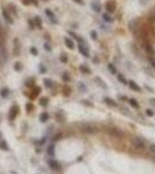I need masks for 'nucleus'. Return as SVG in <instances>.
Listing matches in <instances>:
<instances>
[{"label":"nucleus","instance_id":"1","mask_svg":"<svg viewBox=\"0 0 155 174\" xmlns=\"http://www.w3.org/2000/svg\"><path fill=\"white\" fill-rule=\"evenodd\" d=\"M81 130L84 134H95L97 131V127L91 123H83L81 124Z\"/></svg>","mask_w":155,"mask_h":174},{"label":"nucleus","instance_id":"2","mask_svg":"<svg viewBox=\"0 0 155 174\" xmlns=\"http://www.w3.org/2000/svg\"><path fill=\"white\" fill-rule=\"evenodd\" d=\"M108 134L111 135L112 137H116V138H123L124 137V134L122 132V130H119L115 127H110L108 129Z\"/></svg>","mask_w":155,"mask_h":174},{"label":"nucleus","instance_id":"3","mask_svg":"<svg viewBox=\"0 0 155 174\" xmlns=\"http://www.w3.org/2000/svg\"><path fill=\"white\" fill-rule=\"evenodd\" d=\"M131 143H132V145L136 147V149H138V150H143V149H145V143H143L142 139H140V138H133V139L131 141Z\"/></svg>","mask_w":155,"mask_h":174},{"label":"nucleus","instance_id":"4","mask_svg":"<svg viewBox=\"0 0 155 174\" xmlns=\"http://www.w3.org/2000/svg\"><path fill=\"white\" fill-rule=\"evenodd\" d=\"M19 112H20L19 107H18V106H13V107L11 108V110H9V115H8V118H9L11 121L15 120V117H16V115L19 114Z\"/></svg>","mask_w":155,"mask_h":174},{"label":"nucleus","instance_id":"5","mask_svg":"<svg viewBox=\"0 0 155 174\" xmlns=\"http://www.w3.org/2000/svg\"><path fill=\"white\" fill-rule=\"evenodd\" d=\"M48 164H49L50 168H52L53 171H59L60 169V164H59L58 161H56L54 159H49Z\"/></svg>","mask_w":155,"mask_h":174},{"label":"nucleus","instance_id":"6","mask_svg":"<svg viewBox=\"0 0 155 174\" xmlns=\"http://www.w3.org/2000/svg\"><path fill=\"white\" fill-rule=\"evenodd\" d=\"M105 8H107V11H108L109 13L115 12V9H116V2H115L113 0H109V1L105 4Z\"/></svg>","mask_w":155,"mask_h":174},{"label":"nucleus","instance_id":"7","mask_svg":"<svg viewBox=\"0 0 155 174\" xmlns=\"http://www.w3.org/2000/svg\"><path fill=\"white\" fill-rule=\"evenodd\" d=\"M103 101L108 106H110V107H117V106H118V103H117L116 101L113 100V99H111V98H109V96H104Z\"/></svg>","mask_w":155,"mask_h":174},{"label":"nucleus","instance_id":"8","mask_svg":"<svg viewBox=\"0 0 155 174\" xmlns=\"http://www.w3.org/2000/svg\"><path fill=\"white\" fill-rule=\"evenodd\" d=\"M91 8L95 11V12H101V4L98 2V1H93L91 2Z\"/></svg>","mask_w":155,"mask_h":174},{"label":"nucleus","instance_id":"9","mask_svg":"<svg viewBox=\"0 0 155 174\" xmlns=\"http://www.w3.org/2000/svg\"><path fill=\"white\" fill-rule=\"evenodd\" d=\"M129 86H130V88H131V89H133V91H136V92H140V91H141V88L138 86V84H136L134 81H130Z\"/></svg>","mask_w":155,"mask_h":174},{"label":"nucleus","instance_id":"10","mask_svg":"<svg viewBox=\"0 0 155 174\" xmlns=\"http://www.w3.org/2000/svg\"><path fill=\"white\" fill-rule=\"evenodd\" d=\"M79 51L83 55L84 57H89V52H88V50H87V49H86L82 44H80V45H79Z\"/></svg>","mask_w":155,"mask_h":174},{"label":"nucleus","instance_id":"11","mask_svg":"<svg viewBox=\"0 0 155 174\" xmlns=\"http://www.w3.org/2000/svg\"><path fill=\"white\" fill-rule=\"evenodd\" d=\"M45 14L49 16V18H50V20H51L53 23H56V22H57V20H56V16L53 15V13H52L50 9H45Z\"/></svg>","mask_w":155,"mask_h":174},{"label":"nucleus","instance_id":"12","mask_svg":"<svg viewBox=\"0 0 155 174\" xmlns=\"http://www.w3.org/2000/svg\"><path fill=\"white\" fill-rule=\"evenodd\" d=\"M48 120H49V114H48L46 112L42 113V114H41V116H39V121H41L42 123H45Z\"/></svg>","mask_w":155,"mask_h":174},{"label":"nucleus","instance_id":"13","mask_svg":"<svg viewBox=\"0 0 155 174\" xmlns=\"http://www.w3.org/2000/svg\"><path fill=\"white\" fill-rule=\"evenodd\" d=\"M65 44L70 48V49H73V48H74V43H73V41H72L71 38H68V37H65Z\"/></svg>","mask_w":155,"mask_h":174},{"label":"nucleus","instance_id":"14","mask_svg":"<svg viewBox=\"0 0 155 174\" xmlns=\"http://www.w3.org/2000/svg\"><path fill=\"white\" fill-rule=\"evenodd\" d=\"M0 149L4 150V151H8V150H9V147H8V145H7L6 141H4V139L0 141Z\"/></svg>","mask_w":155,"mask_h":174},{"label":"nucleus","instance_id":"15","mask_svg":"<svg viewBox=\"0 0 155 174\" xmlns=\"http://www.w3.org/2000/svg\"><path fill=\"white\" fill-rule=\"evenodd\" d=\"M2 15H4V18L6 19V21H8L9 23H12L13 22V20H12V18H11V15L7 13V11L6 9H2Z\"/></svg>","mask_w":155,"mask_h":174},{"label":"nucleus","instance_id":"16","mask_svg":"<svg viewBox=\"0 0 155 174\" xmlns=\"http://www.w3.org/2000/svg\"><path fill=\"white\" fill-rule=\"evenodd\" d=\"M80 70H81V72H83L86 74H90V68L88 66H86V65H80Z\"/></svg>","mask_w":155,"mask_h":174},{"label":"nucleus","instance_id":"17","mask_svg":"<svg viewBox=\"0 0 155 174\" xmlns=\"http://www.w3.org/2000/svg\"><path fill=\"white\" fill-rule=\"evenodd\" d=\"M8 94H9V89H8L7 87L2 88V89L0 91V95H1L2 98H7V96H8Z\"/></svg>","mask_w":155,"mask_h":174},{"label":"nucleus","instance_id":"18","mask_svg":"<svg viewBox=\"0 0 155 174\" xmlns=\"http://www.w3.org/2000/svg\"><path fill=\"white\" fill-rule=\"evenodd\" d=\"M19 52H20V48H19V45H18V40L15 38V40H14V55L18 56Z\"/></svg>","mask_w":155,"mask_h":174},{"label":"nucleus","instance_id":"19","mask_svg":"<svg viewBox=\"0 0 155 174\" xmlns=\"http://www.w3.org/2000/svg\"><path fill=\"white\" fill-rule=\"evenodd\" d=\"M48 154L50 155V157H53L54 155V145L51 144L50 146L48 147Z\"/></svg>","mask_w":155,"mask_h":174},{"label":"nucleus","instance_id":"20","mask_svg":"<svg viewBox=\"0 0 155 174\" xmlns=\"http://www.w3.org/2000/svg\"><path fill=\"white\" fill-rule=\"evenodd\" d=\"M129 101H130V105H131L133 108H136V109L139 108V103L137 102V100H134V99H130Z\"/></svg>","mask_w":155,"mask_h":174},{"label":"nucleus","instance_id":"21","mask_svg":"<svg viewBox=\"0 0 155 174\" xmlns=\"http://www.w3.org/2000/svg\"><path fill=\"white\" fill-rule=\"evenodd\" d=\"M117 78H118V80L120 81L122 84H124V85L127 84V81H126V79H125V77H124L123 74H117Z\"/></svg>","mask_w":155,"mask_h":174},{"label":"nucleus","instance_id":"22","mask_svg":"<svg viewBox=\"0 0 155 174\" xmlns=\"http://www.w3.org/2000/svg\"><path fill=\"white\" fill-rule=\"evenodd\" d=\"M145 49L147 50V52H148L149 55H154V49H153V47H152L150 44H146Z\"/></svg>","mask_w":155,"mask_h":174},{"label":"nucleus","instance_id":"23","mask_svg":"<svg viewBox=\"0 0 155 174\" xmlns=\"http://www.w3.org/2000/svg\"><path fill=\"white\" fill-rule=\"evenodd\" d=\"M0 57L2 58V60L6 59V52H5V49L2 45H0Z\"/></svg>","mask_w":155,"mask_h":174},{"label":"nucleus","instance_id":"24","mask_svg":"<svg viewBox=\"0 0 155 174\" xmlns=\"http://www.w3.org/2000/svg\"><path fill=\"white\" fill-rule=\"evenodd\" d=\"M48 102H49V99H48V98H42V99L39 100V103H41V106H43V107L48 106Z\"/></svg>","mask_w":155,"mask_h":174},{"label":"nucleus","instance_id":"25","mask_svg":"<svg viewBox=\"0 0 155 174\" xmlns=\"http://www.w3.org/2000/svg\"><path fill=\"white\" fill-rule=\"evenodd\" d=\"M44 84H45V86L48 88L52 87V80H50V79H44Z\"/></svg>","mask_w":155,"mask_h":174},{"label":"nucleus","instance_id":"26","mask_svg":"<svg viewBox=\"0 0 155 174\" xmlns=\"http://www.w3.org/2000/svg\"><path fill=\"white\" fill-rule=\"evenodd\" d=\"M14 70H15V71H20V70H22V64H21V63H15V65H14Z\"/></svg>","mask_w":155,"mask_h":174},{"label":"nucleus","instance_id":"27","mask_svg":"<svg viewBox=\"0 0 155 174\" xmlns=\"http://www.w3.org/2000/svg\"><path fill=\"white\" fill-rule=\"evenodd\" d=\"M108 67H109V70H110V71H111V73H112V74H115V73H116V72H117L116 67L113 66L112 64H109V65H108Z\"/></svg>","mask_w":155,"mask_h":174},{"label":"nucleus","instance_id":"28","mask_svg":"<svg viewBox=\"0 0 155 174\" xmlns=\"http://www.w3.org/2000/svg\"><path fill=\"white\" fill-rule=\"evenodd\" d=\"M35 21H36V25L38 26V28L42 27V20H41V18H39V16L35 18Z\"/></svg>","mask_w":155,"mask_h":174},{"label":"nucleus","instance_id":"29","mask_svg":"<svg viewBox=\"0 0 155 174\" xmlns=\"http://www.w3.org/2000/svg\"><path fill=\"white\" fill-rule=\"evenodd\" d=\"M146 115L149 116V117L154 116V110H153V109H147V110H146Z\"/></svg>","mask_w":155,"mask_h":174},{"label":"nucleus","instance_id":"30","mask_svg":"<svg viewBox=\"0 0 155 174\" xmlns=\"http://www.w3.org/2000/svg\"><path fill=\"white\" fill-rule=\"evenodd\" d=\"M103 20H104V21H107V22H111V21H112V19L110 18L108 14H103Z\"/></svg>","mask_w":155,"mask_h":174},{"label":"nucleus","instance_id":"31","mask_svg":"<svg viewBox=\"0 0 155 174\" xmlns=\"http://www.w3.org/2000/svg\"><path fill=\"white\" fill-rule=\"evenodd\" d=\"M90 36H91V38H93V40H96V38H97L96 31H95V30H91V31H90Z\"/></svg>","mask_w":155,"mask_h":174},{"label":"nucleus","instance_id":"32","mask_svg":"<svg viewBox=\"0 0 155 174\" xmlns=\"http://www.w3.org/2000/svg\"><path fill=\"white\" fill-rule=\"evenodd\" d=\"M148 21H150V22H154L155 21V13H153V14H150L148 16Z\"/></svg>","mask_w":155,"mask_h":174},{"label":"nucleus","instance_id":"33","mask_svg":"<svg viewBox=\"0 0 155 174\" xmlns=\"http://www.w3.org/2000/svg\"><path fill=\"white\" fill-rule=\"evenodd\" d=\"M60 60H61L63 63H66V62H67V57H66V55H61V56H60Z\"/></svg>","mask_w":155,"mask_h":174},{"label":"nucleus","instance_id":"34","mask_svg":"<svg viewBox=\"0 0 155 174\" xmlns=\"http://www.w3.org/2000/svg\"><path fill=\"white\" fill-rule=\"evenodd\" d=\"M63 79H64L65 81H70V79H71V78H70V75H68L67 73H64V75H63Z\"/></svg>","mask_w":155,"mask_h":174},{"label":"nucleus","instance_id":"35","mask_svg":"<svg viewBox=\"0 0 155 174\" xmlns=\"http://www.w3.org/2000/svg\"><path fill=\"white\" fill-rule=\"evenodd\" d=\"M30 52H31L32 55H35V56H37V50H36V48L32 47L31 49H30Z\"/></svg>","mask_w":155,"mask_h":174},{"label":"nucleus","instance_id":"36","mask_svg":"<svg viewBox=\"0 0 155 174\" xmlns=\"http://www.w3.org/2000/svg\"><path fill=\"white\" fill-rule=\"evenodd\" d=\"M83 105H86V106H89V107H93V105L91 103H89V101H87V100H82L81 101Z\"/></svg>","mask_w":155,"mask_h":174},{"label":"nucleus","instance_id":"37","mask_svg":"<svg viewBox=\"0 0 155 174\" xmlns=\"http://www.w3.org/2000/svg\"><path fill=\"white\" fill-rule=\"evenodd\" d=\"M60 138H61V135L59 134V135H57V136H54V137H53V141H54V142H56V141H59Z\"/></svg>","mask_w":155,"mask_h":174},{"label":"nucleus","instance_id":"38","mask_svg":"<svg viewBox=\"0 0 155 174\" xmlns=\"http://www.w3.org/2000/svg\"><path fill=\"white\" fill-rule=\"evenodd\" d=\"M150 151L153 152V153H155V144L153 143V144H150Z\"/></svg>","mask_w":155,"mask_h":174},{"label":"nucleus","instance_id":"39","mask_svg":"<svg viewBox=\"0 0 155 174\" xmlns=\"http://www.w3.org/2000/svg\"><path fill=\"white\" fill-rule=\"evenodd\" d=\"M44 48H45V50H48V51H50V50H51V47H50L48 43H45V44H44Z\"/></svg>","mask_w":155,"mask_h":174},{"label":"nucleus","instance_id":"40","mask_svg":"<svg viewBox=\"0 0 155 174\" xmlns=\"http://www.w3.org/2000/svg\"><path fill=\"white\" fill-rule=\"evenodd\" d=\"M149 62H150V64L155 67V58H149Z\"/></svg>","mask_w":155,"mask_h":174},{"label":"nucleus","instance_id":"41","mask_svg":"<svg viewBox=\"0 0 155 174\" xmlns=\"http://www.w3.org/2000/svg\"><path fill=\"white\" fill-rule=\"evenodd\" d=\"M31 109H32V105H31V103H29V105H27V110H28V112H30Z\"/></svg>","mask_w":155,"mask_h":174},{"label":"nucleus","instance_id":"42","mask_svg":"<svg viewBox=\"0 0 155 174\" xmlns=\"http://www.w3.org/2000/svg\"><path fill=\"white\" fill-rule=\"evenodd\" d=\"M75 2H78V4H80V5H83V0H74Z\"/></svg>","mask_w":155,"mask_h":174},{"label":"nucleus","instance_id":"43","mask_svg":"<svg viewBox=\"0 0 155 174\" xmlns=\"http://www.w3.org/2000/svg\"><path fill=\"white\" fill-rule=\"evenodd\" d=\"M119 99H120V100H126L127 98H126V96H123V95H120V96H119Z\"/></svg>","mask_w":155,"mask_h":174},{"label":"nucleus","instance_id":"44","mask_svg":"<svg viewBox=\"0 0 155 174\" xmlns=\"http://www.w3.org/2000/svg\"><path fill=\"white\" fill-rule=\"evenodd\" d=\"M149 102H150V103H153V105L155 106V99H150V100H149Z\"/></svg>","mask_w":155,"mask_h":174},{"label":"nucleus","instance_id":"45","mask_svg":"<svg viewBox=\"0 0 155 174\" xmlns=\"http://www.w3.org/2000/svg\"><path fill=\"white\" fill-rule=\"evenodd\" d=\"M44 1H48V0H44Z\"/></svg>","mask_w":155,"mask_h":174},{"label":"nucleus","instance_id":"46","mask_svg":"<svg viewBox=\"0 0 155 174\" xmlns=\"http://www.w3.org/2000/svg\"><path fill=\"white\" fill-rule=\"evenodd\" d=\"M0 136H1V135H0Z\"/></svg>","mask_w":155,"mask_h":174}]
</instances>
